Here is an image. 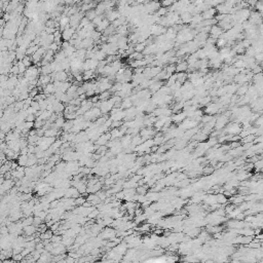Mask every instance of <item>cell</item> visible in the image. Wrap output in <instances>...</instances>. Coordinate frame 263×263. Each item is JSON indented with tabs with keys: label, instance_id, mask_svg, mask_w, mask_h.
<instances>
[{
	"label": "cell",
	"instance_id": "cell-1",
	"mask_svg": "<svg viewBox=\"0 0 263 263\" xmlns=\"http://www.w3.org/2000/svg\"><path fill=\"white\" fill-rule=\"evenodd\" d=\"M160 6H161V4L159 1H156V0H150L149 2L143 4V11H144V13L151 14V13H156V10H157Z\"/></svg>",
	"mask_w": 263,
	"mask_h": 263
},
{
	"label": "cell",
	"instance_id": "cell-2",
	"mask_svg": "<svg viewBox=\"0 0 263 263\" xmlns=\"http://www.w3.org/2000/svg\"><path fill=\"white\" fill-rule=\"evenodd\" d=\"M223 129L224 132L228 135H238L242 131V125L238 124V122H229Z\"/></svg>",
	"mask_w": 263,
	"mask_h": 263
},
{
	"label": "cell",
	"instance_id": "cell-3",
	"mask_svg": "<svg viewBox=\"0 0 263 263\" xmlns=\"http://www.w3.org/2000/svg\"><path fill=\"white\" fill-rule=\"evenodd\" d=\"M223 107V105L221 104V103L219 102H213V103H209L208 105H207V107L205 108L204 112L207 113V114H210V115H214V114H217V113L219 112V110H220V108Z\"/></svg>",
	"mask_w": 263,
	"mask_h": 263
},
{
	"label": "cell",
	"instance_id": "cell-4",
	"mask_svg": "<svg viewBox=\"0 0 263 263\" xmlns=\"http://www.w3.org/2000/svg\"><path fill=\"white\" fill-rule=\"evenodd\" d=\"M166 32V27H163L160 26L159 24H153V25L150 26V34L153 36H159V35H163L165 34Z\"/></svg>",
	"mask_w": 263,
	"mask_h": 263
},
{
	"label": "cell",
	"instance_id": "cell-5",
	"mask_svg": "<svg viewBox=\"0 0 263 263\" xmlns=\"http://www.w3.org/2000/svg\"><path fill=\"white\" fill-rule=\"evenodd\" d=\"M228 117L225 116V115H221V116H218L216 118V121H215V129L218 130V131H220V130L223 129L224 127H225L226 124H228Z\"/></svg>",
	"mask_w": 263,
	"mask_h": 263
},
{
	"label": "cell",
	"instance_id": "cell-6",
	"mask_svg": "<svg viewBox=\"0 0 263 263\" xmlns=\"http://www.w3.org/2000/svg\"><path fill=\"white\" fill-rule=\"evenodd\" d=\"M75 34V29L71 28L70 26L66 27L63 30L62 32V39L65 40V41H69L70 39H72L73 35Z\"/></svg>",
	"mask_w": 263,
	"mask_h": 263
},
{
	"label": "cell",
	"instance_id": "cell-7",
	"mask_svg": "<svg viewBox=\"0 0 263 263\" xmlns=\"http://www.w3.org/2000/svg\"><path fill=\"white\" fill-rule=\"evenodd\" d=\"M209 33H210V36H211V37H213V38H215V39H217V38H219L222 34H223L224 31H223V29L220 28L216 24V25L211 26V30H210Z\"/></svg>",
	"mask_w": 263,
	"mask_h": 263
},
{
	"label": "cell",
	"instance_id": "cell-8",
	"mask_svg": "<svg viewBox=\"0 0 263 263\" xmlns=\"http://www.w3.org/2000/svg\"><path fill=\"white\" fill-rule=\"evenodd\" d=\"M216 13H217L216 8H214V7H210V8H208L207 10L202 11L201 14H202L204 20H211V19H214V16H216Z\"/></svg>",
	"mask_w": 263,
	"mask_h": 263
},
{
	"label": "cell",
	"instance_id": "cell-9",
	"mask_svg": "<svg viewBox=\"0 0 263 263\" xmlns=\"http://www.w3.org/2000/svg\"><path fill=\"white\" fill-rule=\"evenodd\" d=\"M171 118H172V122H175V124H180V122H182L183 120L186 118V115H185V112L183 111V112H177L176 114H174L171 116Z\"/></svg>",
	"mask_w": 263,
	"mask_h": 263
},
{
	"label": "cell",
	"instance_id": "cell-10",
	"mask_svg": "<svg viewBox=\"0 0 263 263\" xmlns=\"http://www.w3.org/2000/svg\"><path fill=\"white\" fill-rule=\"evenodd\" d=\"M188 69V63L187 61L183 60H178V64L176 65V72H186Z\"/></svg>",
	"mask_w": 263,
	"mask_h": 263
},
{
	"label": "cell",
	"instance_id": "cell-11",
	"mask_svg": "<svg viewBox=\"0 0 263 263\" xmlns=\"http://www.w3.org/2000/svg\"><path fill=\"white\" fill-rule=\"evenodd\" d=\"M106 13H107V19H106V20L111 22V23L120 16V13H118V10H113V9L107 10V11H106Z\"/></svg>",
	"mask_w": 263,
	"mask_h": 263
},
{
	"label": "cell",
	"instance_id": "cell-12",
	"mask_svg": "<svg viewBox=\"0 0 263 263\" xmlns=\"http://www.w3.org/2000/svg\"><path fill=\"white\" fill-rule=\"evenodd\" d=\"M59 20H60L59 21V27L61 28L62 31L64 30V29L66 28V27H68V26H69V21H70L69 16H60Z\"/></svg>",
	"mask_w": 263,
	"mask_h": 263
},
{
	"label": "cell",
	"instance_id": "cell-13",
	"mask_svg": "<svg viewBox=\"0 0 263 263\" xmlns=\"http://www.w3.org/2000/svg\"><path fill=\"white\" fill-rule=\"evenodd\" d=\"M192 14L189 13H183L180 14V20L182 21V24H189L191 23Z\"/></svg>",
	"mask_w": 263,
	"mask_h": 263
},
{
	"label": "cell",
	"instance_id": "cell-14",
	"mask_svg": "<svg viewBox=\"0 0 263 263\" xmlns=\"http://www.w3.org/2000/svg\"><path fill=\"white\" fill-rule=\"evenodd\" d=\"M248 86H249V85H248V84H246V83L242 84V85L238 86V90H236L235 94L238 96V97H242V96H245V95H246V93H247V91H248Z\"/></svg>",
	"mask_w": 263,
	"mask_h": 263
},
{
	"label": "cell",
	"instance_id": "cell-15",
	"mask_svg": "<svg viewBox=\"0 0 263 263\" xmlns=\"http://www.w3.org/2000/svg\"><path fill=\"white\" fill-rule=\"evenodd\" d=\"M216 201H217V204L219 205H225L228 202V197H226L223 193H217Z\"/></svg>",
	"mask_w": 263,
	"mask_h": 263
},
{
	"label": "cell",
	"instance_id": "cell-16",
	"mask_svg": "<svg viewBox=\"0 0 263 263\" xmlns=\"http://www.w3.org/2000/svg\"><path fill=\"white\" fill-rule=\"evenodd\" d=\"M132 106H133V102H132L131 99H130V97L122 99V101H121V107H120L121 109H129V108H131Z\"/></svg>",
	"mask_w": 263,
	"mask_h": 263
},
{
	"label": "cell",
	"instance_id": "cell-17",
	"mask_svg": "<svg viewBox=\"0 0 263 263\" xmlns=\"http://www.w3.org/2000/svg\"><path fill=\"white\" fill-rule=\"evenodd\" d=\"M146 46H147V43L145 41L137 42L136 44L134 45V50H135V52H142L144 49H145Z\"/></svg>",
	"mask_w": 263,
	"mask_h": 263
},
{
	"label": "cell",
	"instance_id": "cell-18",
	"mask_svg": "<svg viewBox=\"0 0 263 263\" xmlns=\"http://www.w3.org/2000/svg\"><path fill=\"white\" fill-rule=\"evenodd\" d=\"M109 23H110L109 21H107V20H105V19H104V20H103L97 26V31H99V32H103V31L106 30L108 26H109Z\"/></svg>",
	"mask_w": 263,
	"mask_h": 263
},
{
	"label": "cell",
	"instance_id": "cell-19",
	"mask_svg": "<svg viewBox=\"0 0 263 263\" xmlns=\"http://www.w3.org/2000/svg\"><path fill=\"white\" fill-rule=\"evenodd\" d=\"M177 81L178 82H180L181 84L184 83L185 81H186L187 79V74L185 73V72H177Z\"/></svg>",
	"mask_w": 263,
	"mask_h": 263
},
{
	"label": "cell",
	"instance_id": "cell-20",
	"mask_svg": "<svg viewBox=\"0 0 263 263\" xmlns=\"http://www.w3.org/2000/svg\"><path fill=\"white\" fill-rule=\"evenodd\" d=\"M94 76H95L94 70H85V71H83V74H82L83 80H90Z\"/></svg>",
	"mask_w": 263,
	"mask_h": 263
},
{
	"label": "cell",
	"instance_id": "cell-21",
	"mask_svg": "<svg viewBox=\"0 0 263 263\" xmlns=\"http://www.w3.org/2000/svg\"><path fill=\"white\" fill-rule=\"evenodd\" d=\"M253 166H254V170H255V172H260L261 173V171H262V168H263V160L262 159H259V160H257V161H255L254 163H253Z\"/></svg>",
	"mask_w": 263,
	"mask_h": 263
},
{
	"label": "cell",
	"instance_id": "cell-22",
	"mask_svg": "<svg viewBox=\"0 0 263 263\" xmlns=\"http://www.w3.org/2000/svg\"><path fill=\"white\" fill-rule=\"evenodd\" d=\"M94 7H96V3L94 1L90 2V3H84L81 6V11H88L91 9H93Z\"/></svg>",
	"mask_w": 263,
	"mask_h": 263
},
{
	"label": "cell",
	"instance_id": "cell-23",
	"mask_svg": "<svg viewBox=\"0 0 263 263\" xmlns=\"http://www.w3.org/2000/svg\"><path fill=\"white\" fill-rule=\"evenodd\" d=\"M165 70H166V75L170 77L171 75H172V74H174L176 72V66L174 64H170V65H168V66L166 67Z\"/></svg>",
	"mask_w": 263,
	"mask_h": 263
},
{
	"label": "cell",
	"instance_id": "cell-24",
	"mask_svg": "<svg viewBox=\"0 0 263 263\" xmlns=\"http://www.w3.org/2000/svg\"><path fill=\"white\" fill-rule=\"evenodd\" d=\"M176 81H177V74L174 73L170 77H169L168 79H166V86H171V85H173Z\"/></svg>",
	"mask_w": 263,
	"mask_h": 263
},
{
	"label": "cell",
	"instance_id": "cell-25",
	"mask_svg": "<svg viewBox=\"0 0 263 263\" xmlns=\"http://www.w3.org/2000/svg\"><path fill=\"white\" fill-rule=\"evenodd\" d=\"M226 42H227V40L226 39H224V38H222V37H219V38H217L216 39V46L217 47H219V49H221V47H224V46H226Z\"/></svg>",
	"mask_w": 263,
	"mask_h": 263
},
{
	"label": "cell",
	"instance_id": "cell-26",
	"mask_svg": "<svg viewBox=\"0 0 263 263\" xmlns=\"http://www.w3.org/2000/svg\"><path fill=\"white\" fill-rule=\"evenodd\" d=\"M155 13V16H157L160 18V16H163L168 13V8H166V7H163V6H160L157 10H156V13Z\"/></svg>",
	"mask_w": 263,
	"mask_h": 263
},
{
	"label": "cell",
	"instance_id": "cell-27",
	"mask_svg": "<svg viewBox=\"0 0 263 263\" xmlns=\"http://www.w3.org/2000/svg\"><path fill=\"white\" fill-rule=\"evenodd\" d=\"M110 96H111L110 91H102V93H101V95H99V96H98V97H99V101H105V100H108V99L110 98Z\"/></svg>",
	"mask_w": 263,
	"mask_h": 263
},
{
	"label": "cell",
	"instance_id": "cell-28",
	"mask_svg": "<svg viewBox=\"0 0 263 263\" xmlns=\"http://www.w3.org/2000/svg\"><path fill=\"white\" fill-rule=\"evenodd\" d=\"M214 172V168L212 166H205V168H202V174H204V175H206V176H208V175H211L212 173Z\"/></svg>",
	"mask_w": 263,
	"mask_h": 263
},
{
	"label": "cell",
	"instance_id": "cell-29",
	"mask_svg": "<svg viewBox=\"0 0 263 263\" xmlns=\"http://www.w3.org/2000/svg\"><path fill=\"white\" fill-rule=\"evenodd\" d=\"M97 16L98 14H97V13H96L95 9H91V10L86 11V18H88L90 21H93Z\"/></svg>",
	"mask_w": 263,
	"mask_h": 263
},
{
	"label": "cell",
	"instance_id": "cell-30",
	"mask_svg": "<svg viewBox=\"0 0 263 263\" xmlns=\"http://www.w3.org/2000/svg\"><path fill=\"white\" fill-rule=\"evenodd\" d=\"M103 20H104V16H103V14H99V16H97L93 21H91V23H93L95 26H98Z\"/></svg>",
	"mask_w": 263,
	"mask_h": 263
},
{
	"label": "cell",
	"instance_id": "cell-31",
	"mask_svg": "<svg viewBox=\"0 0 263 263\" xmlns=\"http://www.w3.org/2000/svg\"><path fill=\"white\" fill-rule=\"evenodd\" d=\"M176 0H161L160 4H161V6H163V7H170V6L173 5V3Z\"/></svg>",
	"mask_w": 263,
	"mask_h": 263
},
{
	"label": "cell",
	"instance_id": "cell-32",
	"mask_svg": "<svg viewBox=\"0 0 263 263\" xmlns=\"http://www.w3.org/2000/svg\"><path fill=\"white\" fill-rule=\"evenodd\" d=\"M254 7H255V10L258 11V13H262L263 5H262V1H261V0H258V1L256 2V4L254 5Z\"/></svg>",
	"mask_w": 263,
	"mask_h": 263
},
{
	"label": "cell",
	"instance_id": "cell-33",
	"mask_svg": "<svg viewBox=\"0 0 263 263\" xmlns=\"http://www.w3.org/2000/svg\"><path fill=\"white\" fill-rule=\"evenodd\" d=\"M213 118H214L213 115L208 114V115H206V116H204V115H202L201 121H202V124H208V122H209V121H211V120L213 119Z\"/></svg>",
	"mask_w": 263,
	"mask_h": 263
},
{
	"label": "cell",
	"instance_id": "cell-34",
	"mask_svg": "<svg viewBox=\"0 0 263 263\" xmlns=\"http://www.w3.org/2000/svg\"><path fill=\"white\" fill-rule=\"evenodd\" d=\"M86 201V199H83V197H76L74 199V202H75V206H82L83 202Z\"/></svg>",
	"mask_w": 263,
	"mask_h": 263
},
{
	"label": "cell",
	"instance_id": "cell-35",
	"mask_svg": "<svg viewBox=\"0 0 263 263\" xmlns=\"http://www.w3.org/2000/svg\"><path fill=\"white\" fill-rule=\"evenodd\" d=\"M253 122L255 124V127H262V122H263L262 116H261V115H260V116H258Z\"/></svg>",
	"mask_w": 263,
	"mask_h": 263
},
{
	"label": "cell",
	"instance_id": "cell-36",
	"mask_svg": "<svg viewBox=\"0 0 263 263\" xmlns=\"http://www.w3.org/2000/svg\"><path fill=\"white\" fill-rule=\"evenodd\" d=\"M10 72H11V73H13V74H14V75H16V74L20 73V71H19V67H18V65H14V66L11 67Z\"/></svg>",
	"mask_w": 263,
	"mask_h": 263
},
{
	"label": "cell",
	"instance_id": "cell-37",
	"mask_svg": "<svg viewBox=\"0 0 263 263\" xmlns=\"http://www.w3.org/2000/svg\"><path fill=\"white\" fill-rule=\"evenodd\" d=\"M204 2H206V3H210V2L212 1V0H202Z\"/></svg>",
	"mask_w": 263,
	"mask_h": 263
}]
</instances>
